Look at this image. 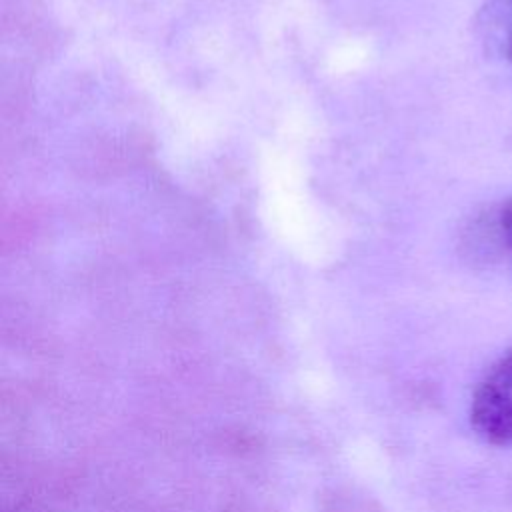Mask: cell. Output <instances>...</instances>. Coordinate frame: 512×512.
I'll return each mask as SVG.
<instances>
[{"label":"cell","instance_id":"3957f363","mask_svg":"<svg viewBox=\"0 0 512 512\" xmlns=\"http://www.w3.org/2000/svg\"><path fill=\"white\" fill-rule=\"evenodd\" d=\"M510 10H512V0H508ZM506 46H508V54L512 58V14H510V24H508V34H506Z\"/></svg>","mask_w":512,"mask_h":512},{"label":"cell","instance_id":"6da1fadb","mask_svg":"<svg viewBox=\"0 0 512 512\" xmlns=\"http://www.w3.org/2000/svg\"><path fill=\"white\" fill-rule=\"evenodd\" d=\"M470 424L484 442L512 446V348L476 384L470 402Z\"/></svg>","mask_w":512,"mask_h":512},{"label":"cell","instance_id":"7a4b0ae2","mask_svg":"<svg viewBox=\"0 0 512 512\" xmlns=\"http://www.w3.org/2000/svg\"><path fill=\"white\" fill-rule=\"evenodd\" d=\"M500 232L512 250V198L506 202V206L500 212Z\"/></svg>","mask_w":512,"mask_h":512}]
</instances>
